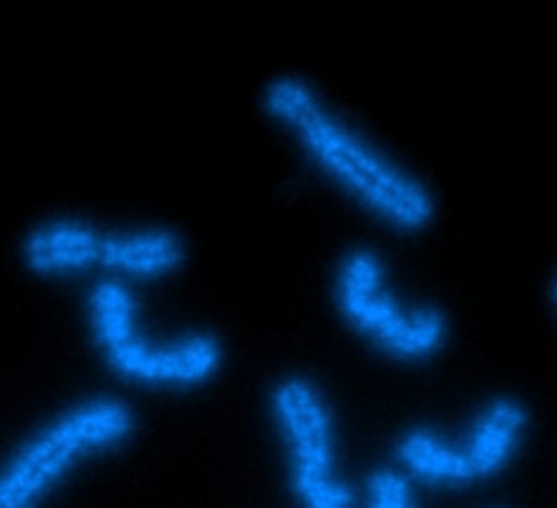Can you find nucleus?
<instances>
[{"label": "nucleus", "mask_w": 557, "mask_h": 508, "mask_svg": "<svg viewBox=\"0 0 557 508\" xmlns=\"http://www.w3.org/2000/svg\"><path fill=\"white\" fill-rule=\"evenodd\" d=\"M260 106L307 161L376 223L406 236L434 223L438 202L431 185L338 114L311 80L275 75L262 88Z\"/></svg>", "instance_id": "nucleus-1"}, {"label": "nucleus", "mask_w": 557, "mask_h": 508, "mask_svg": "<svg viewBox=\"0 0 557 508\" xmlns=\"http://www.w3.org/2000/svg\"><path fill=\"white\" fill-rule=\"evenodd\" d=\"M92 348L116 380L152 393H189L205 387L225 363V346L208 330L158 337L143 322L132 284L96 278L83 299Z\"/></svg>", "instance_id": "nucleus-2"}, {"label": "nucleus", "mask_w": 557, "mask_h": 508, "mask_svg": "<svg viewBox=\"0 0 557 508\" xmlns=\"http://www.w3.org/2000/svg\"><path fill=\"white\" fill-rule=\"evenodd\" d=\"M139 416L124 396L88 395L54 411L0 458V508H44L81 469L124 449Z\"/></svg>", "instance_id": "nucleus-3"}, {"label": "nucleus", "mask_w": 557, "mask_h": 508, "mask_svg": "<svg viewBox=\"0 0 557 508\" xmlns=\"http://www.w3.org/2000/svg\"><path fill=\"white\" fill-rule=\"evenodd\" d=\"M332 301L348 330L395 363H426L451 338L447 311L438 303L408 301L397 294L382 252L367 245H354L338 257Z\"/></svg>", "instance_id": "nucleus-4"}, {"label": "nucleus", "mask_w": 557, "mask_h": 508, "mask_svg": "<svg viewBox=\"0 0 557 508\" xmlns=\"http://www.w3.org/2000/svg\"><path fill=\"white\" fill-rule=\"evenodd\" d=\"M268 411L298 507L359 508L358 492L338 469L337 419L319 383L304 374L278 377L268 393Z\"/></svg>", "instance_id": "nucleus-5"}, {"label": "nucleus", "mask_w": 557, "mask_h": 508, "mask_svg": "<svg viewBox=\"0 0 557 508\" xmlns=\"http://www.w3.org/2000/svg\"><path fill=\"white\" fill-rule=\"evenodd\" d=\"M106 234L107 228L83 215H49L25 232L21 262L41 281L88 277L101 271Z\"/></svg>", "instance_id": "nucleus-6"}, {"label": "nucleus", "mask_w": 557, "mask_h": 508, "mask_svg": "<svg viewBox=\"0 0 557 508\" xmlns=\"http://www.w3.org/2000/svg\"><path fill=\"white\" fill-rule=\"evenodd\" d=\"M531 411L518 396H492L479 406L458 439L473 484L492 481L511 466L524 447Z\"/></svg>", "instance_id": "nucleus-7"}, {"label": "nucleus", "mask_w": 557, "mask_h": 508, "mask_svg": "<svg viewBox=\"0 0 557 508\" xmlns=\"http://www.w3.org/2000/svg\"><path fill=\"white\" fill-rule=\"evenodd\" d=\"M189 247L184 234L169 225L107 228L101 275L126 284L158 283L186 265Z\"/></svg>", "instance_id": "nucleus-8"}, {"label": "nucleus", "mask_w": 557, "mask_h": 508, "mask_svg": "<svg viewBox=\"0 0 557 508\" xmlns=\"http://www.w3.org/2000/svg\"><path fill=\"white\" fill-rule=\"evenodd\" d=\"M393 460L398 471L413 484L418 482L436 490L473 486L458 442H453L434 426L418 424L406 429L393 443Z\"/></svg>", "instance_id": "nucleus-9"}, {"label": "nucleus", "mask_w": 557, "mask_h": 508, "mask_svg": "<svg viewBox=\"0 0 557 508\" xmlns=\"http://www.w3.org/2000/svg\"><path fill=\"white\" fill-rule=\"evenodd\" d=\"M361 508H418L413 482L392 466H380L367 475Z\"/></svg>", "instance_id": "nucleus-10"}, {"label": "nucleus", "mask_w": 557, "mask_h": 508, "mask_svg": "<svg viewBox=\"0 0 557 508\" xmlns=\"http://www.w3.org/2000/svg\"><path fill=\"white\" fill-rule=\"evenodd\" d=\"M546 294H548V301H550L552 309L557 312V268L550 275V281H548V288H546Z\"/></svg>", "instance_id": "nucleus-11"}]
</instances>
